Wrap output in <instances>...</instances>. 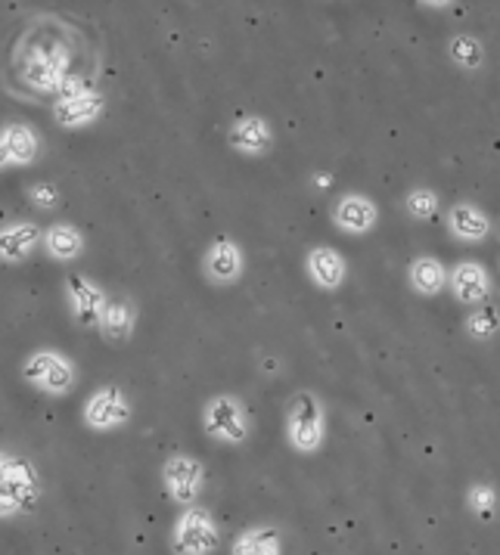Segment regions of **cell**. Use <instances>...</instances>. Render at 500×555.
<instances>
[{"mask_svg": "<svg viewBox=\"0 0 500 555\" xmlns=\"http://www.w3.org/2000/svg\"><path fill=\"white\" fill-rule=\"evenodd\" d=\"M451 292L457 295L460 304H469V307H476V304H485L488 295H491V280H488V273L482 264L476 261H460L454 270H451Z\"/></svg>", "mask_w": 500, "mask_h": 555, "instance_id": "cell-15", "label": "cell"}, {"mask_svg": "<svg viewBox=\"0 0 500 555\" xmlns=\"http://www.w3.org/2000/svg\"><path fill=\"white\" fill-rule=\"evenodd\" d=\"M84 233L75 224H50L44 227V239H41V249L47 252V258L60 261V264H72L84 255Z\"/></svg>", "mask_w": 500, "mask_h": 555, "instance_id": "cell-17", "label": "cell"}, {"mask_svg": "<svg viewBox=\"0 0 500 555\" xmlns=\"http://www.w3.org/2000/svg\"><path fill=\"white\" fill-rule=\"evenodd\" d=\"M25 199L32 202L35 208H41V211H50V208H60V190L53 187V183H47V180H38V183H32V187L25 190Z\"/></svg>", "mask_w": 500, "mask_h": 555, "instance_id": "cell-24", "label": "cell"}, {"mask_svg": "<svg viewBox=\"0 0 500 555\" xmlns=\"http://www.w3.org/2000/svg\"><path fill=\"white\" fill-rule=\"evenodd\" d=\"M44 239V227L35 221H10L0 227V264H25L38 249Z\"/></svg>", "mask_w": 500, "mask_h": 555, "instance_id": "cell-12", "label": "cell"}, {"mask_svg": "<svg viewBox=\"0 0 500 555\" xmlns=\"http://www.w3.org/2000/svg\"><path fill=\"white\" fill-rule=\"evenodd\" d=\"M22 379L47 397H66L78 385V366L56 348H38L22 360Z\"/></svg>", "mask_w": 500, "mask_h": 555, "instance_id": "cell-2", "label": "cell"}, {"mask_svg": "<svg viewBox=\"0 0 500 555\" xmlns=\"http://www.w3.org/2000/svg\"><path fill=\"white\" fill-rule=\"evenodd\" d=\"M469 500H473V509H479V512H491L494 509V490L491 487H485V484H479L473 493H469Z\"/></svg>", "mask_w": 500, "mask_h": 555, "instance_id": "cell-26", "label": "cell"}, {"mask_svg": "<svg viewBox=\"0 0 500 555\" xmlns=\"http://www.w3.org/2000/svg\"><path fill=\"white\" fill-rule=\"evenodd\" d=\"M466 329H469V335H473V338H482V342H485V338H491L500 329V311L494 304H488V301L476 304V311L469 314V320H466Z\"/></svg>", "mask_w": 500, "mask_h": 555, "instance_id": "cell-23", "label": "cell"}, {"mask_svg": "<svg viewBox=\"0 0 500 555\" xmlns=\"http://www.w3.org/2000/svg\"><path fill=\"white\" fill-rule=\"evenodd\" d=\"M376 218H379V211L367 196H342L333 208V224L342 233H355V236L370 233Z\"/></svg>", "mask_w": 500, "mask_h": 555, "instance_id": "cell-16", "label": "cell"}, {"mask_svg": "<svg viewBox=\"0 0 500 555\" xmlns=\"http://www.w3.org/2000/svg\"><path fill=\"white\" fill-rule=\"evenodd\" d=\"M202 425L209 431V438L224 444H243L249 438V416L240 397L218 394L202 407Z\"/></svg>", "mask_w": 500, "mask_h": 555, "instance_id": "cell-5", "label": "cell"}, {"mask_svg": "<svg viewBox=\"0 0 500 555\" xmlns=\"http://www.w3.org/2000/svg\"><path fill=\"white\" fill-rule=\"evenodd\" d=\"M106 112V97L100 94V90H84V94L78 97H60V100H53L50 106V118H53V125L60 128V131H84V128H94L97 121L103 118Z\"/></svg>", "mask_w": 500, "mask_h": 555, "instance_id": "cell-10", "label": "cell"}, {"mask_svg": "<svg viewBox=\"0 0 500 555\" xmlns=\"http://www.w3.org/2000/svg\"><path fill=\"white\" fill-rule=\"evenodd\" d=\"M41 152H44V140L32 125H25V121L0 125V171L35 165L41 159Z\"/></svg>", "mask_w": 500, "mask_h": 555, "instance_id": "cell-9", "label": "cell"}, {"mask_svg": "<svg viewBox=\"0 0 500 555\" xmlns=\"http://www.w3.org/2000/svg\"><path fill=\"white\" fill-rule=\"evenodd\" d=\"M137 304L131 295H109L106 307H103V317H100V335L106 338L109 345H128L134 338L137 329Z\"/></svg>", "mask_w": 500, "mask_h": 555, "instance_id": "cell-14", "label": "cell"}, {"mask_svg": "<svg viewBox=\"0 0 500 555\" xmlns=\"http://www.w3.org/2000/svg\"><path fill=\"white\" fill-rule=\"evenodd\" d=\"M233 555H280V534L274 528H249L233 540Z\"/></svg>", "mask_w": 500, "mask_h": 555, "instance_id": "cell-21", "label": "cell"}, {"mask_svg": "<svg viewBox=\"0 0 500 555\" xmlns=\"http://www.w3.org/2000/svg\"><path fill=\"white\" fill-rule=\"evenodd\" d=\"M407 211H410V218H417V221H426L432 218V214L438 211V196L432 190H414L407 196Z\"/></svg>", "mask_w": 500, "mask_h": 555, "instance_id": "cell-25", "label": "cell"}, {"mask_svg": "<svg viewBox=\"0 0 500 555\" xmlns=\"http://www.w3.org/2000/svg\"><path fill=\"white\" fill-rule=\"evenodd\" d=\"M227 143H230L233 152H240V156L261 159V156H268L271 146H274V131L268 125V118L243 115L240 121H233V125H230Z\"/></svg>", "mask_w": 500, "mask_h": 555, "instance_id": "cell-13", "label": "cell"}, {"mask_svg": "<svg viewBox=\"0 0 500 555\" xmlns=\"http://www.w3.org/2000/svg\"><path fill=\"white\" fill-rule=\"evenodd\" d=\"M63 298L81 329H100L103 307L109 301V292L100 283H94L87 273H69L63 280Z\"/></svg>", "mask_w": 500, "mask_h": 555, "instance_id": "cell-6", "label": "cell"}, {"mask_svg": "<svg viewBox=\"0 0 500 555\" xmlns=\"http://www.w3.org/2000/svg\"><path fill=\"white\" fill-rule=\"evenodd\" d=\"M305 270H308V276L320 289H339L348 267H345V261H342V255L336 249L317 245V249H311L308 258H305Z\"/></svg>", "mask_w": 500, "mask_h": 555, "instance_id": "cell-18", "label": "cell"}, {"mask_svg": "<svg viewBox=\"0 0 500 555\" xmlns=\"http://www.w3.org/2000/svg\"><path fill=\"white\" fill-rule=\"evenodd\" d=\"M420 4H426V7H432V10H445V7L454 4V0H420Z\"/></svg>", "mask_w": 500, "mask_h": 555, "instance_id": "cell-27", "label": "cell"}, {"mask_svg": "<svg viewBox=\"0 0 500 555\" xmlns=\"http://www.w3.org/2000/svg\"><path fill=\"white\" fill-rule=\"evenodd\" d=\"M162 484L171 503H178L181 509L193 506L205 484V466L190 453H171L162 466Z\"/></svg>", "mask_w": 500, "mask_h": 555, "instance_id": "cell-8", "label": "cell"}, {"mask_svg": "<svg viewBox=\"0 0 500 555\" xmlns=\"http://www.w3.org/2000/svg\"><path fill=\"white\" fill-rule=\"evenodd\" d=\"M410 286H414L420 295H438L441 289L448 286V270L441 267V261L435 258H417L414 264H410Z\"/></svg>", "mask_w": 500, "mask_h": 555, "instance_id": "cell-20", "label": "cell"}, {"mask_svg": "<svg viewBox=\"0 0 500 555\" xmlns=\"http://www.w3.org/2000/svg\"><path fill=\"white\" fill-rule=\"evenodd\" d=\"M448 53H451V59L460 69H479L485 63V50H482V44L473 35H457L448 44Z\"/></svg>", "mask_w": 500, "mask_h": 555, "instance_id": "cell-22", "label": "cell"}, {"mask_svg": "<svg viewBox=\"0 0 500 555\" xmlns=\"http://www.w3.org/2000/svg\"><path fill=\"white\" fill-rule=\"evenodd\" d=\"M286 431H289V444L299 453H314L323 444V407L317 394L311 391L292 394L286 410Z\"/></svg>", "mask_w": 500, "mask_h": 555, "instance_id": "cell-4", "label": "cell"}, {"mask_svg": "<svg viewBox=\"0 0 500 555\" xmlns=\"http://www.w3.org/2000/svg\"><path fill=\"white\" fill-rule=\"evenodd\" d=\"M218 543L221 537H218V524L212 512L199 503L184 506L171 531V552L174 555H212Z\"/></svg>", "mask_w": 500, "mask_h": 555, "instance_id": "cell-3", "label": "cell"}, {"mask_svg": "<svg viewBox=\"0 0 500 555\" xmlns=\"http://www.w3.org/2000/svg\"><path fill=\"white\" fill-rule=\"evenodd\" d=\"M448 227L457 239H466V242H476V239H485L488 230H491V221L485 218V211H479L476 205L469 202H460L451 208L448 214Z\"/></svg>", "mask_w": 500, "mask_h": 555, "instance_id": "cell-19", "label": "cell"}, {"mask_svg": "<svg viewBox=\"0 0 500 555\" xmlns=\"http://www.w3.org/2000/svg\"><path fill=\"white\" fill-rule=\"evenodd\" d=\"M243 270H246L243 249L233 239H227V236L215 239L209 249H205V255H202V273H205V280H209L212 286L240 283Z\"/></svg>", "mask_w": 500, "mask_h": 555, "instance_id": "cell-11", "label": "cell"}, {"mask_svg": "<svg viewBox=\"0 0 500 555\" xmlns=\"http://www.w3.org/2000/svg\"><path fill=\"white\" fill-rule=\"evenodd\" d=\"M78 35L60 19L41 16L13 47L10 69L32 100H56L63 81L78 69Z\"/></svg>", "mask_w": 500, "mask_h": 555, "instance_id": "cell-1", "label": "cell"}, {"mask_svg": "<svg viewBox=\"0 0 500 555\" xmlns=\"http://www.w3.org/2000/svg\"><path fill=\"white\" fill-rule=\"evenodd\" d=\"M81 419L91 431H119L131 419V400L119 385H100L84 400Z\"/></svg>", "mask_w": 500, "mask_h": 555, "instance_id": "cell-7", "label": "cell"}]
</instances>
